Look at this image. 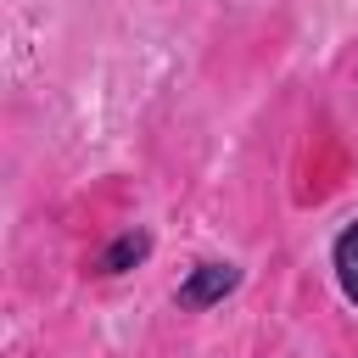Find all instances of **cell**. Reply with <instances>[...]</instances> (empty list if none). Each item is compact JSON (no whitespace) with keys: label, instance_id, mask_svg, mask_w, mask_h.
<instances>
[{"label":"cell","instance_id":"1","mask_svg":"<svg viewBox=\"0 0 358 358\" xmlns=\"http://www.w3.org/2000/svg\"><path fill=\"white\" fill-rule=\"evenodd\" d=\"M235 285H241V268H235V263H201V268H190V280L179 285V308H213V302H224Z\"/></svg>","mask_w":358,"mask_h":358},{"label":"cell","instance_id":"2","mask_svg":"<svg viewBox=\"0 0 358 358\" xmlns=\"http://www.w3.org/2000/svg\"><path fill=\"white\" fill-rule=\"evenodd\" d=\"M151 257V235L145 229H129V235H117L106 252H101V274H129L134 263H145Z\"/></svg>","mask_w":358,"mask_h":358},{"label":"cell","instance_id":"3","mask_svg":"<svg viewBox=\"0 0 358 358\" xmlns=\"http://www.w3.org/2000/svg\"><path fill=\"white\" fill-rule=\"evenodd\" d=\"M330 263H336V285H341V296H347V302H358V224H347V229L336 235Z\"/></svg>","mask_w":358,"mask_h":358}]
</instances>
